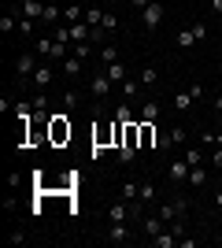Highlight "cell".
Masks as SVG:
<instances>
[{"label":"cell","instance_id":"1","mask_svg":"<svg viewBox=\"0 0 222 248\" xmlns=\"http://www.w3.org/2000/svg\"><path fill=\"white\" fill-rule=\"evenodd\" d=\"M48 141H52V145H67V141H71L67 115H52V119H48Z\"/></svg>","mask_w":222,"mask_h":248},{"label":"cell","instance_id":"2","mask_svg":"<svg viewBox=\"0 0 222 248\" xmlns=\"http://www.w3.org/2000/svg\"><path fill=\"white\" fill-rule=\"evenodd\" d=\"M115 130H118V123H100V126H93V148H115Z\"/></svg>","mask_w":222,"mask_h":248},{"label":"cell","instance_id":"3","mask_svg":"<svg viewBox=\"0 0 222 248\" xmlns=\"http://www.w3.org/2000/svg\"><path fill=\"white\" fill-rule=\"evenodd\" d=\"M37 67H41V63H37V56H33V52H22L19 60H15V74H19L22 82H26V78H33V71H37Z\"/></svg>","mask_w":222,"mask_h":248},{"label":"cell","instance_id":"4","mask_svg":"<svg viewBox=\"0 0 222 248\" xmlns=\"http://www.w3.org/2000/svg\"><path fill=\"white\" fill-rule=\"evenodd\" d=\"M163 15H167V11H163V4H159V0H152V4L141 11V22H145L148 30H156L159 22H163Z\"/></svg>","mask_w":222,"mask_h":248},{"label":"cell","instance_id":"5","mask_svg":"<svg viewBox=\"0 0 222 248\" xmlns=\"http://www.w3.org/2000/svg\"><path fill=\"white\" fill-rule=\"evenodd\" d=\"M159 218H163V222H174V218H185V200H167V204L159 207Z\"/></svg>","mask_w":222,"mask_h":248},{"label":"cell","instance_id":"6","mask_svg":"<svg viewBox=\"0 0 222 248\" xmlns=\"http://www.w3.org/2000/svg\"><path fill=\"white\" fill-rule=\"evenodd\" d=\"M19 15H22V19H41L44 4H41V0H19Z\"/></svg>","mask_w":222,"mask_h":248},{"label":"cell","instance_id":"7","mask_svg":"<svg viewBox=\"0 0 222 248\" xmlns=\"http://www.w3.org/2000/svg\"><path fill=\"white\" fill-rule=\"evenodd\" d=\"M52 78H56V71L48 67V63H41V67L33 71V78H30V82L37 85V89H48V85H52Z\"/></svg>","mask_w":222,"mask_h":248},{"label":"cell","instance_id":"8","mask_svg":"<svg viewBox=\"0 0 222 248\" xmlns=\"http://www.w3.org/2000/svg\"><path fill=\"white\" fill-rule=\"evenodd\" d=\"M137 130H141V148H156V145H159L156 123H137Z\"/></svg>","mask_w":222,"mask_h":248},{"label":"cell","instance_id":"9","mask_svg":"<svg viewBox=\"0 0 222 248\" xmlns=\"http://www.w3.org/2000/svg\"><path fill=\"white\" fill-rule=\"evenodd\" d=\"M167 174L174 178V182H185V178H189V163H185V155H181V159H170Z\"/></svg>","mask_w":222,"mask_h":248},{"label":"cell","instance_id":"10","mask_svg":"<svg viewBox=\"0 0 222 248\" xmlns=\"http://www.w3.org/2000/svg\"><path fill=\"white\" fill-rule=\"evenodd\" d=\"M156 197H159V193H156V182H141V189H137V204H141V207H148Z\"/></svg>","mask_w":222,"mask_h":248},{"label":"cell","instance_id":"11","mask_svg":"<svg viewBox=\"0 0 222 248\" xmlns=\"http://www.w3.org/2000/svg\"><path fill=\"white\" fill-rule=\"evenodd\" d=\"M104 74L111 78V85H122V82H126V63H107Z\"/></svg>","mask_w":222,"mask_h":248},{"label":"cell","instance_id":"12","mask_svg":"<svg viewBox=\"0 0 222 248\" xmlns=\"http://www.w3.org/2000/svg\"><path fill=\"white\" fill-rule=\"evenodd\" d=\"M137 123H159V104L156 100H145L141 104V119Z\"/></svg>","mask_w":222,"mask_h":248},{"label":"cell","instance_id":"13","mask_svg":"<svg viewBox=\"0 0 222 248\" xmlns=\"http://www.w3.org/2000/svg\"><path fill=\"white\" fill-rule=\"evenodd\" d=\"M89 89H93V96H107L111 93V78H107V74H93V85H89Z\"/></svg>","mask_w":222,"mask_h":248},{"label":"cell","instance_id":"14","mask_svg":"<svg viewBox=\"0 0 222 248\" xmlns=\"http://www.w3.org/2000/svg\"><path fill=\"white\" fill-rule=\"evenodd\" d=\"M185 182H189V186H196V189H200V186H207V167H189V178H185Z\"/></svg>","mask_w":222,"mask_h":248},{"label":"cell","instance_id":"15","mask_svg":"<svg viewBox=\"0 0 222 248\" xmlns=\"http://www.w3.org/2000/svg\"><path fill=\"white\" fill-rule=\"evenodd\" d=\"M163 230H167V222H163L159 215H148V218H145V233H148V237H159Z\"/></svg>","mask_w":222,"mask_h":248},{"label":"cell","instance_id":"16","mask_svg":"<svg viewBox=\"0 0 222 248\" xmlns=\"http://www.w3.org/2000/svg\"><path fill=\"white\" fill-rule=\"evenodd\" d=\"M126 215H130V204H126V200L107 207V218H111V222H126Z\"/></svg>","mask_w":222,"mask_h":248},{"label":"cell","instance_id":"17","mask_svg":"<svg viewBox=\"0 0 222 248\" xmlns=\"http://www.w3.org/2000/svg\"><path fill=\"white\" fill-rule=\"evenodd\" d=\"M126 237H130V226H126V222H111L107 241H115V245H118V241H126Z\"/></svg>","mask_w":222,"mask_h":248},{"label":"cell","instance_id":"18","mask_svg":"<svg viewBox=\"0 0 222 248\" xmlns=\"http://www.w3.org/2000/svg\"><path fill=\"white\" fill-rule=\"evenodd\" d=\"M192 104H196V96H192L189 89H185V93H178V96H174V108H178V111H189Z\"/></svg>","mask_w":222,"mask_h":248},{"label":"cell","instance_id":"19","mask_svg":"<svg viewBox=\"0 0 222 248\" xmlns=\"http://www.w3.org/2000/svg\"><path fill=\"white\" fill-rule=\"evenodd\" d=\"M93 48H96L93 41H74V45H71V52L78 56V60H85V56H93Z\"/></svg>","mask_w":222,"mask_h":248},{"label":"cell","instance_id":"20","mask_svg":"<svg viewBox=\"0 0 222 248\" xmlns=\"http://www.w3.org/2000/svg\"><path fill=\"white\" fill-rule=\"evenodd\" d=\"M100 63H104V67L107 63H118V48L115 45H100Z\"/></svg>","mask_w":222,"mask_h":248},{"label":"cell","instance_id":"21","mask_svg":"<svg viewBox=\"0 0 222 248\" xmlns=\"http://www.w3.org/2000/svg\"><path fill=\"white\" fill-rule=\"evenodd\" d=\"M63 74L67 78H78V74H82V60H78V56H74V60H63Z\"/></svg>","mask_w":222,"mask_h":248},{"label":"cell","instance_id":"22","mask_svg":"<svg viewBox=\"0 0 222 248\" xmlns=\"http://www.w3.org/2000/svg\"><path fill=\"white\" fill-rule=\"evenodd\" d=\"M52 45H56V37H37V56H48V60H52Z\"/></svg>","mask_w":222,"mask_h":248},{"label":"cell","instance_id":"23","mask_svg":"<svg viewBox=\"0 0 222 248\" xmlns=\"http://www.w3.org/2000/svg\"><path fill=\"white\" fill-rule=\"evenodd\" d=\"M137 189H141V182H126V186H122V200L133 204V200H137Z\"/></svg>","mask_w":222,"mask_h":248},{"label":"cell","instance_id":"24","mask_svg":"<svg viewBox=\"0 0 222 248\" xmlns=\"http://www.w3.org/2000/svg\"><path fill=\"white\" fill-rule=\"evenodd\" d=\"M192 45H196V33H192V26H189V30L178 33V48H192Z\"/></svg>","mask_w":222,"mask_h":248},{"label":"cell","instance_id":"25","mask_svg":"<svg viewBox=\"0 0 222 248\" xmlns=\"http://www.w3.org/2000/svg\"><path fill=\"white\" fill-rule=\"evenodd\" d=\"M115 119H118V123H137L133 111H130V104H118V108H115Z\"/></svg>","mask_w":222,"mask_h":248},{"label":"cell","instance_id":"26","mask_svg":"<svg viewBox=\"0 0 222 248\" xmlns=\"http://www.w3.org/2000/svg\"><path fill=\"white\" fill-rule=\"evenodd\" d=\"M85 22H89V26H100V22H104V11L100 8H85Z\"/></svg>","mask_w":222,"mask_h":248},{"label":"cell","instance_id":"27","mask_svg":"<svg viewBox=\"0 0 222 248\" xmlns=\"http://www.w3.org/2000/svg\"><path fill=\"white\" fill-rule=\"evenodd\" d=\"M185 163H189V167H200L204 163V152H200V148H185Z\"/></svg>","mask_w":222,"mask_h":248},{"label":"cell","instance_id":"28","mask_svg":"<svg viewBox=\"0 0 222 248\" xmlns=\"http://www.w3.org/2000/svg\"><path fill=\"white\" fill-rule=\"evenodd\" d=\"M170 145H185V126H174V130H167Z\"/></svg>","mask_w":222,"mask_h":248},{"label":"cell","instance_id":"29","mask_svg":"<svg viewBox=\"0 0 222 248\" xmlns=\"http://www.w3.org/2000/svg\"><path fill=\"white\" fill-rule=\"evenodd\" d=\"M56 19H59V8H56V4H44V15H41V22H48V26H52Z\"/></svg>","mask_w":222,"mask_h":248},{"label":"cell","instance_id":"30","mask_svg":"<svg viewBox=\"0 0 222 248\" xmlns=\"http://www.w3.org/2000/svg\"><path fill=\"white\" fill-rule=\"evenodd\" d=\"M156 78H159L156 67H145V71H141V85H156Z\"/></svg>","mask_w":222,"mask_h":248},{"label":"cell","instance_id":"31","mask_svg":"<svg viewBox=\"0 0 222 248\" xmlns=\"http://www.w3.org/2000/svg\"><path fill=\"white\" fill-rule=\"evenodd\" d=\"M200 141H204V145H211V148H219V145H222V134H211V130H204Z\"/></svg>","mask_w":222,"mask_h":248},{"label":"cell","instance_id":"32","mask_svg":"<svg viewBox=\"0 0 222 248\" xmlns=\"http://www.w3.org/2000/svg\"><path fill=\"white\" fill-rule=\"evenodd\" d=\"M0 30H4V33H11V30H19V22L11 19V15H0Z\"/></svg>","mask_w":222,"mask_h":248},{"label":"cell","instance_id":"33","mask_svg":"<svg viewBox=\"0 0 222 248\" xmlns=\"http://www.w3.org/2000/svg\"><path fill=\"white\" fill-rule=\"evenodd\" d=\"M115 26H118V19L111 15V11H104V22H100V30H107V33H111Z\"/></svg>","mask_w":222,"mask_h":248},{"label":"cell","instance_id":"34","mask_svg":"<svg viewBox=\"0 0 222 248\" xmlns=\"http://www.w3.org/2000/svg\"><path fill=\"white\" fill-rule=\"evenodd\" d=\"M122 89H126V100H130V96L141 93V82H130V78H126V82H122Z\"/></svg>","mask_w":222,"mask_h":248},{"label":"cell","instance_id":"35","mask_svg":"<svg viewBox=\"0 0 222 248\" xmlns=\"http://www.w3.org/2000/svg\"><path fill=\"white\" fill-rule=\"evenodd\" d=\"M44 104H48V96H44V93H37V96L30 100V108H33V111H44Z\"/></svg>","mask_w":222,"mask_h":248},{"label":"cell","instance_id":"36","mask_svg":"<svg viewBox=\"0 0 222 248\" xmlns=\"http://www.w3.org/2000/svg\"><path fill=\"white\" fill-rule=\"evenodd\" d=\"M63 104H67V111H74V108H78V93H74V89H67Z\"/></svg>","mask_w":222,"mask_h":248},{"label":"cell","instance_id":"37","mask_svg":"<svg viewBox=\"0 0 222 248\" xmlns=\"http://www.w3.org/2000/svg\"><path fill=\"white\" fill-rule=\"evenodd\" d=\"M19 33H26V37H30V33H33V19H19Z\"/></svg>","mask_w":222,"mask_h":248},{"label":"cell","instance_id":"38","mask_svg":"<svg viewBox=\"0 0 222 248\" xmlns=\"http://www.w3.org/2000/svg\"><path fill=\"white\" fill-rule=\"evenodd\" d=\"M211 167H219V170H222V145L211 148Z\"/></svg>","mask_w":222,"mask_h":248},{"label":"cell","instance_id":"39","mask_svg":"<svg viewBox=\"0 0 222 248\" xmlns=\"http://www.w3.org/2000/svg\"><path fill=\"white\" fill-rule=\"evenodd\" d=\"M192 33H196V41H204V37H207V26H204V22H196V26H192Z\"/></svg>","mask_w":222,"mask_h":248},{"label":"cell","instance_id":"40","mask_svg":"<svg viewBox=\"0 0 222 248\" xmlns=\"http://www.w3.org/2000/svg\"><path fill=\"white\" fill-rule=\"evenodd\" d=\"M8 241H11V245H26V233H22V230H15V233H11Z\"/></svg>","mask_w":222,"mask_h":248},{"label":"cell","instance_id":"41","mask_svg":"<svg viewBox=\"0 0 222 248\" xmlns=\"http://www.w3.org/2000/svg\"><path fill=\"white\" fill-rule=\"evenodd\" d=\"M8 186H11V189H19V186H22V174H19V170H15V174H8Z\"/></svg>","mask_w":222,"mask_h":248},{"label":"cell","instance_id":"42","mask_svg":"<svg viewBox=\"0 0 222 248\" xmlns=\"http://www.w3.org/2000/svg\"><path fill=\"white\" fill-rule=\"evenodd\" d=\"M130 4H133V8H137V11H145L148 4H152V0H130Z\"/></svg>","mask_w":222,"mask_h":248},{"label":"cell","instance_id":"43","mask_svg":"<svg viewBox=\"0 0 222 248\" xmlns=\"http://www.w3.org/2000/svg\"><path fill=\"white\" fill-rule=\"evenodd\" d=\"M215 111H222V93H219V96H215Z\"/></svg>","mask_w":222,"mask_h":248},{"label":"cell","instance_id":"44","mask_svg":"<svg viewBox=\"0 0 222 248\" xmlns=\"http://www.w3.org/2000/svg\"><path fill=\"white\" fill-rule=\"evenodd\" d=\"M211 8H215V11H222V0H211Z\"/></svg>","mask_w":222,"mask_h":248},{"label":"cell","instance_id":"45","mask_svg":"<svg viewBox=\"0 0 222 248\" xmlns=\"http://www.w3.org/2000/svg\"><path fill=\"white\" fill-rule=\"evenodd\" d=\"M215 204H219V207H222V193H219V197H215Z\"/></svg>","mask_w":222,"mask_h":248},{"label":"cell","instance_id":"46","mask_svg":"<svg viewBox=\"0 0 222 248\" xmlns=\"http://www.w3.org/2000/svg\"><path fill=\"white\" fill-rule=\"evenodd\" d=\"M219 93H222V85H219Z\"/></svg>","mask_w":222,"mask_h":248}]
</instances>
